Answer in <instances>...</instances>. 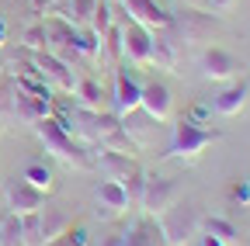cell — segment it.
<instances>
[{
	"label": "cell",
	"mask_w": 250,
	"mask_h": 246,
	"mask_svg": "<svg viewBox=\"0 0 250 246\" xmlns=\"http://www.w3.org/2000/svg\"><path fill=\"white\" fill-rule=\"evenodd\" d=\"M31 132H35V139L42 142V149L49 152V156H56L59 163H66L70 170H94L98 167V152H94L90 146H83L80 139H73L52 114L31 121Z\"/></svg>",
	"instance_id": "cell-1"
},
{
	"label": "cell",
	"mask_w": 250,
	"mask_h": 246,
	"mask_svg": "<svg viewBox=\"0 0 250 246\" xmlns=\"http://www.w3.org/2000/svg\"><path fill=\"white\" fill-rule=\"evenodd\" d=\"M219 139H223L219 129H202L198 121H191V118H177L174 121V132H170V146H167L164 156L181 160V163H195L202 152L212 142H219Z\"/></svg>",
	"instance_id": "cell-2"
},
{
	"label": "cell",
	"mask_w": 250,
	"mask_h": 246,
	"mask_svg": "<svg viewBox=\"0 0 250 246\" xmlns=\"http://www.w3.org/2000/svg\"><path fill=\"white\" fill-rule=\"evenodd\" d=\"M156 222H160L167 246H191L202 232V211L195 201H174L170 208L156 215Z\"/></svg>",
	"instance_id": "cell-3"
},
{
	"label": "cell",
	"mask_w": 250,
	"mask_h": 246,
	"mask_svg": "<svg viewBox=\"0 0 250 246\" xmlns=\"http://www.w3.org/2000/svg\"><path fill=\"white\" fill-rule=\"evenodd\" d=\"M98 173H104L108 180H118L125 191H129L132 205H139V194H143V184H146V170L139 167L136 156H122V152H108V149H98Z\"/></svg>",
	"instance_id": "cell-4"
},
{
	"label": "cell",
	"mask_w": 250,
	"mask_h": 246,
	"mask_svg": "<svg viewBox=\"0 0 250 246\" xmlns=\"http://www.w3.org/2000/svg\"><path fill=\"white\" fill-rule=\"evenodd\" d=\"M21 226H24V246H45L56 236H62L73 222L62 208H39L31 215H21Z\"/></svg>",
	"instance_id": "cell-5"
},
{
	"label": "cell",
	"mask_w": 250,
	"mask_h": 246,
	"mask_svg": "<svg viewBox=\"0 0 250 246\" xmlns=\"http://www.w3.org/2000/svg\"><path fill=\"white\" fill-rule=\"evenodd\" d=\"M167 32L174 35V42L195 45V42H205V38L215 32V21H212V14H205V11L181 7L177 14H170V28H167Z\"/></svg>",
	"instance_id": "cell-6"
},
{
	"label": "cell",
	"mask_w": 250,
	"mask_h": 246,
	"mask_svg": "<svg viewBox=\"0 0 250 246\" xmlns=\"http://www.w3.org/2000/svg\"><path fill=\"white\" fill-rule=\"evenodd\" d=\"M139 97H143V80L136 76V66H125L118 63L115 66V90H111V111L122 118L139 108Z\"/></svg>",
	"instance_id": "cell-7"
},
{
	"label": "cell",
	"mask_w": 250,
	"mask_h": 246,
	"mask_svg": "<svg viewBox=\"0 0 250 246\" xmlns=\"http://www.w3.org/2000/svg\"><path fill=\"white\" fill-rule=\"evenodd\" d=\"M149 56H153V32L136 21H125L122 24V59L136 70H146Z\"/></svg>",
	"instance_id": "cell-8"
},
{
	"label": "cell",
	"mask_w": 250,
	"mask_h": 246,
	"mask_svg": "<svg viewBox=\"0 0 250 246\" xmlns=\"http://www.w3.org/2000/svg\"><path fill=\"white\" fill-rule=\"evenodd\" d=\"M0 191H4L7 208H11L14 215H31V211H39V208H45V198H49V191L35 188V184H28L24 177L4 180V184H0Z\"/></svg>",
	"instance_id": "cell-9"
},
{
	"label": "cell",
	"mask_w": 250,
	"mask_h": 246,
	"mask_svg": "<svg viewBox=\"0 0 250 246\" xmlns=\"http://www.w3.org/2000/svg\"><path fill=\"white\" fill-rule=\"evenodd\" d=\"M28 59L35 63L39 70H42V76L56 87V90H62V94H73V87H77V73H73V66L70 63H62L59 56H52L49 49H28Z\"/></svg>",
	"instance_id": "cell-10"
},
{
	"label": "cell",
	"mask_w": 250,
	"mask_h": 246,
	"mask_svg": "<svg viewBox=\"0 0 250 246\" xmlns=\"http://www.w3.org/2000/svg\"><path fill=\"white\" fill-rule=\"evenodd\" d=\"M177 201V180L174 177H146L143 194H139V211L143 215H160L164 208H170Z\"/></svg>",
	"instance_id": "cell-11"
},
{
	"label": "cell",
	"mask_w": 250,
	"mask_h": 246,
	"mask_svg": "<svg viewBox=\"0 0 250 246\" xmlns=\"http://www.w3.org/2000/svg\"><path fill=\"white\" fill-rule=\"evenodd\" d=\"M139 108L156 121V125H164V121L174 118V94L164 80H143V97H139Z\"/></svg>",
	"instance_id": "cell-12"
},
{
	"label": "cell",
	"mask_w": 250,
	"mask_h": 246,
	"mask_svg": "<svg viewBox=\"0 0 250 246\" xmlns=\"http://www.w3.org/2000/svg\"><path fill=\"white\" fill-rule=\"evenodd\" d=\"M132 208V198H129V191L122 188L118 180H101L98 184V208H94V215H98L101 222H111V219H118V215H125Z\"/></svg>",
	"instance_id": "cell-13"
},
{
	"label": "cell",
	"mask_w": 250,
	"mask_h": 246,
	"mask_svg": "<svg viewBox=\"0 0 250 246\" xmlns=\"http://www.w3.org/2000/svg\"><path fill=\"white\" fill-rule=\"evenodd\" d=\"M122 246H167V239H164L160 222L153 215H136L122 229Z\"/></svg>",
	"instance_id": "cell-14"
},
{
	"label": "cell",
	"mask_w": 250,
	"mask_h": 246,
	"mask_svg": "<svg viewBox=\"0 0 250 246\" xmlns=\"http://www.w3.org/2000/svg\"><path fill=\"white\" fill-rule=\"evenodd\" d=\"M125 14H129V21L149 28V32H164V28H170V11H164L156 0H122Z\"/></svg>",
	"instance_id": "cell-15"
},
{
	"label": "cell",
	"mask_w": 250,
	"mask_h": 246,
	"mask_svg": "<svg viewBox=\"0 0 250 246\" xmlns=\"http://www.w3.org/2000/svg\"><path fill=\"white\" fill-rule=\"evenodd\" d=\"M240 70H243V63L223 45H212V49L202 52V73L208 80H233Z\"/></svg>",
	"instance_id": "cell-16"
},
{
	"label": "cell",
	"mask_w": 250,
	"mask_h": 246,
	"mask_svg": "<svg viewBox=\"0 0 250 246\" xmlns=\"http://www.w3.org/2000/svg\"><path fill=\"white\" fill-rule=\"evenodd\" d=\"M247 97H250V76H240V80H233L229 87H223L212 97V108H215V114H223V118H236L247 108Z\"/></svg>",
	"instance_id": "cell-17"
},
{
	"label": "cell",
	"mask_w": 250,
	"mask_h": 246,
	"mask_svg": "<svg viewBox=\"0 0 250 246\" xmlns=\"http://www.w3.org/2000/svg\"><path fill=\"white\" fill-rule=\"evenodd\" d=\"M149 66L153 70H167V73H177V42L174 35L167 32H153V56H149Z\"/></svg>",
	"instance_id": "cell-18"
},
{
	"label": "cell",
	"mask_w": 250,
	"mask_h": 246,
	"mask_svg": "<svg viewBox=\"0 0 250 246\" xmlns=\"http://www.w3.org/2000/svg\"><path fill=\"white\" fill-rule=\"evenodd\" d=\"M52 7L59 11L62 21H70L73 28H83V24H90V14L98 7V0H56Z\"/></svg>",
	"instance_id": "cell-19"
},
{
	"label": "cell",
	"mask_w": 250,
	"mask_h": 246,
	"mask_svg": "<svg viewBox=\"0 0 250 246\" xmlns=\"http://www.w3.org/2000/svg\"><path fill=\"white\" fill-rule=\"evenodd\" d=\"M73 97H77V104L87 108V111H104V90H101V83L94 80V76H80V80H77Z\"/></svg>",
	"instance_id": "cell-20"
},
{
	"label": "cell",
	"mask_w": 250,
	"mask_h": 246,
	"mask_svg": "<svg viewBox=\"0 0 250 246\" xmlns=\"http://www.w3.org/2000/svg\"><path fill=\"white\" fill-rule=\"evenodd\" d=\"M0 246H24V226H21V215L7 211L0 219Z\"/></svg>",
	"instance_id": "cell-21"
},
{
	"label": "cell",
	"mask_w": 250,
	"mask_h": 246,
	"mask_svg": "<svg viewBox=\"0 0 250 246\" xmlns=\"http://www.w3.org/2000/svg\"><path fill=\"white\" fill-rule=\"evenodd\" d=\"M202 232H212V236H219L223 243H233L240 232H236V226L229 222V219H223V215H212V219H202Z\"/></svg>",
	"instance_id": "cell-22"
},
{
	"label": "cell",
	"mask_w": 250,
	"mask_h": 246,
	"mask_svg": "<svg viewBox=\"0 0 250 246\" xmlns=\"http://www.w3.org/2000/svg\"><path fill=\"white\" fill-rule=\"evenodd\" d=\"M21 177H24L28 184H35V188H42V191H52V170H49L45 163H39V160H31Z\"/></svg>",
	"instance_id": "cell-23"
},
{
	"label": "cell",
	"mask_w": 250,
	"mask_h": 246,
	"mask_svg": "<svg viewBox=\"0 0 250 246\" xmlns=\"http://www.w3.org/2000/svg\"><path fill=\"white\" fill-rule=\"evenodd\" d=\"M90 243V236H87V226L83 222H77V226H70L62 236H56L52 243H45V246H87Z\"/></svg>",
	"instance_id": "cell-24"
},
{
	"label": "cell",
	"mask_w": 250,
	"mask_h": 246,
	"mask_svg": "<svg viewBox=\"0 0 250 246\" xmlns=\"http://www.w3.org/2000/svg\"><path fill=\"white\" fill-rule=\"evenodd\" d=\"M87 28H94L98 35H104L108 28H111V4L108 0H98V7H94V14H90V24Z\"/></svg>",
	"instance_id": "cell-25"
},
{
	"label": "cell",
	"mask_w": 250,
	"mask_h": 246,
	"mask_svg": "<svg viewBox=\"0 0 250 246\" xmlns=\"http://www.w3.org/2000/svg\"><path fill=\"white\" fill-rule=\"evenodd\" d=\"M21 45H24V49H45V24L39 21V24L24 28V35H21Z\"/></svg>",
	"instance_id": "cell-26"
},
{
	"label": "cell",
	"mask_w": 250,
	"mask_h": 246,
	"mask_svg": "<svg viewBox=\"0 0 250 246\" xmlns=\"http://www.w3.org/2000/svg\"><path fill=\"white\" fill-rule=\"evenodd\" d=\"M229 201L250 205V184H247V180H233V184H229Z\"/></svg>",
	"instance_id": "cell-27"
},
{
	"label": "cell",
	"mask_w": 250,
	"mask_h": 246,
	"mask_svg": "<svg viewBox=\"0 0 250 246\" xmlns=\"http://www.w3.org/2000/svg\"><path fill=\"white\" fill-rule=\"evenodd\" d=\"M198 246H229V243H223V239L212 236V232H198Z\"/></svg>",
	"instance_id": "cell-28"
},
{
	"label": "cell",
	"mask_w": 250,
	"mask_h": 246,
	"mask_svg": "<svg viewBox=\"0 0 250 246\" xmlns=\"http://www.w3.org/2000/svg\"><path fill=\"white\" fill-rule=\"evenodd\" d=\"M208 111H212V108H205V104H198V108H191V114H188V118H191V121H198V125H202V121L208 118Z\"/></svg>",
	"instance_id": "cell-29"
},
{
	"label": "cell",
	"mask_w": 250,
	"mask_h": 246,
	"mask_svg": "<svg viewBox=\"0 0 250 246\" xmlns=\"http://www.w3.org/2000/svg\"><path fill=\"white\" fill-rule=\"evenodd\" d=\"M181 7H195V11H212L208 7V0H177Z\"/></svg>",
	"instance_id": "cell-30"
},
{
	"label": "cell",
	"mask_w": 250,
	"mask_h": 246,
	"mask_svg": "<svg viewBox=\"0 0 250 246\" xmlns=\"http://www.w3.org/2000/svg\"><path fill=\"white\" fill-rule=\"evenodd\" d=\"M233 4H236V0H208V7H212V11H229Z\"/></svg>",
	"instance_id": "cell-31"
},
{
	"label": "cell",
	"mask_w": 250,
	"mask_h": 246,
	"mask_svg": "<svg viewBox=\"0 0 250 246\" xmlns=\"http://www.w3.org/2000/svg\"><path fill=\"white\" fill-rule=\"evenodd\" d=\"M56 4V0H31V7H35L39 14H45V7H52Z\"/></svg>",
	"instance_id": "cell-32"
},
{
	"label": "cell",
	"mask_w": 250,
	"mask_h": 246,
	"mask_svg": "<svg viewBox=\"0 0 250 246\" xmlns=\"http://www.w3.org/2000/svg\"><path fill=\"white\" fill-rule=\"evenodd\" d=\"M7 42V24H4V18H0V45Z\"/></svg>",
	"instance_id": "cell-33"
},
{
	"label": "cell",
	"mask_w": 250,
	"mask_h": 246,
	"mask_svg": "<svg viewBox=\"0 0 250 246\" xmlns=\"http://www.w3.org/2000/svg\"><path fill=\"white\" fill-rule=\"evenodd\" d=\"M0 132H4V114H0Z\"/></svg>",
	"instance_id": "cell-34"
},
{
	"label": "cell",
	"mask_w": 250,
	"mask_h": 246,
	"mask_svg": "<svg viewBox=\"0 0 250 246\" xmlns=\"http://www.w3.org/2000/svg\"><path fill=\"white\" fill-rule=\"evenodd\" d=\"M247 184H250V177H247Z\"/></svg>",
	"instance_id": "cell-35"
},
{
	"label": "cell",
	"mask_w": 250,
	"mask_h": 246,
	"mask_svg": "<svg viewBox=\"0 0 250 246\" xmlns=\"http://www.w3.org/2000/svg\"><path fill=\"white\" fill-rule=\"evenodd\" d=\"M87 246H90V243H87Z\"/></svg>",
	"instance_id": "cell-36"
}]
</instances>
